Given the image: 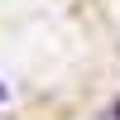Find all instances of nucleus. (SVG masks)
I'll list each match as a JSON object with an SVG mask.
<instances>
[{"label": "nucleus", "instance_id": "nucleus-1", "mask_svg": "<svg viewBox=\"0 0 120 120\" xmlns=\"http://www.w3.org/2000/svg\"><path fill=\"white\" fill-rule=\"evenodd\" d=\"M0 101H5V82H0Z\"/></svg>", "mask_w": 120, "mask_h": 120}]
</instances>
